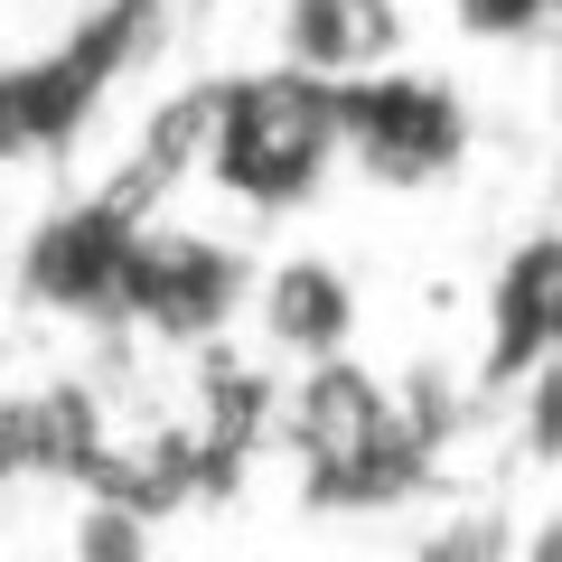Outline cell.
Masks as SVG:
<instances>
[{"instance_id":"6da1fadb","label":"cell","mask_w":562,"mask_h":562,"mask_svg":"<svg viewBox=\"0 0 562 562\" xmlns=\"http://www.w3.org/2000/svg\"><path fill=\"white\" fill-rule=\"evenodd\" d=\"M272 450L291 460L310 516H394L431 487L441 450L422 441V422L403 413L394 375L357 357H328L281 375V413H272Z\"/></svg>"},{"instance_id":"7a4b0ae2","label":"cell","mask_w":562,"mask_h":562,"mask_svg":"<svg viewBox=\"0 0 562 562\" xmlns=\"http://www.w3.org/2000/svg\"><path fill=\"white\" fill-rule=\"evenodd\" d=\"M347 169L338 140V85L301 76V66H244V76H206V160L198 179L244 216H301L328 198Z\"/></svg>"},{"instance_id":"3957f363","label":"cell","mask_w":562,"mask_h":562,"mask_svg":"<svg viewBox=\"0 0 562 562\" xmlns=\"http://www.w3.org/2000/svg\"><path fill=\"white\" fill-rule=\"evenodd\" d=\"M254 272L262 262L235 235L150 216L140 244H132V281H122V328H140V338H160V347H216L254 310Z\"/></svg>"},{"instance_id":"277c9868","label":"cell","mask_w":562,"mask_h":562,"mask_svg":"<svg viewBox=\"0 0 562 562\" xmlns=\"http://www.w3.org/2000/svg\"><path fill=\"white\" fill-rule=\"evenodd\" d=\"M338 140L347 169L375 188H441L469 160V103L431 66H384V76L338 85Z\"/></svg>"},{"instance_id":"5b68a950","label":"cell","mask_w":562,"mask_h":562,"mask_svg":"<svg viewBox=\"0 0 562 562\" xmlns=\"http://www.w3.org/2000/svg\"><path fill=\"white\" fill-rule=\"evenodd\" d=\"M140 206H122L113 188L57 206L29 225L20 244V301L76 328H122V281H132V244H140Z\"/></svg>"},{"instance_id":"8992f818","label":"cell","mask_w":562,"mask_h":562,"mask_svg":"<svg viewBox=\"0 0 562 562\" xmlns=\"http://www.w3.org/2000/svg\"><path fill=\"white\" fill-rule=\"evenodd\" d=\"M244 319L262 328V347H272L291 375L301 366H328L357 347V281H347V262L328 254H281L254 272V310Z\"/></svg>"},{"instance_id":"52a82bcc","label":"cell","mask_w":562,"mask_h":562,"mask_svg":"<svg viewBox=\"0 0 562 562\" xmlns=\"http://www.w3.org/2000/svg\"><path fill=\"white\" fill-rule=\"evenodd\" d=\"M543 357H562V235L506 244L497 281H487V338H479V384L506 394L516 375H535Z\"/></svg>"},{"instance_id":"ba28073f","label":"cell","mask_w":562,"mask_h":562,"mask_svg":"<svg viewBox=\"0 0 562 562\" xmlns=\"http://www.w3.org/2000/svg\"><path fill=\"white\" fill-rule=\"evenodd\" d=\"M272 38H281V66H301L319 85H357L403 66L413 29H403V0H281Z\"/></svg>"},{"instance_id":"9c48e42d","label":"cell","mask_w":562,"mask_h":562,"mask_svg":"<svg viewBox=\"0 0 562 562\" xmlns=\"http://www.w3.org/2000/svg\"><path fill=\"white\" fill-rule=\"evenodd\" d=\"M66 562H150V516L122 506V497H76Z\"/></svg>"},{"instance_id":"30bf717a","label":"cell","mask_w":562,"mask_h":562,"mask_svg":"<svg viewBox=\"0 0 562 562\" xmlns=\"http://www.w3.org/2000/svg\"><path fill=\"white\" fill-rule=\"evenodd\" d=\"M506 403H516V450L535 469H562V357H543L535 375H516Z\"/></svg>"},{"instance_id":"8fae6325","label":"cell","mask_w":562,"mask_h":562,"mask_svg":"<svg viewBox=\"0 0 562 562\" xmlns=\"http://www.w3.org/2000/svg\"><path fill=\"white\" fill-rule=\"evenodd\" d=\"M450 20H460L469 38L506 47V38H543V29L562 20V0H450Z\"/></svg>"},{"instance_id":"7c38bea8","label":"cell","mask_w":562,"mask_h":562,"mask_svg":"<svg viewBox=\"0 0 562 562\" xmlns=\"http://www.w3.org/2000/svg\"><path fill=\"white\" fill-rule=\"evenodd\" d=\"M413 562H516V543H506V525H487V516H460V525H441V535L422 543Z\"/></svg>"},{"instance_id":"4fadbf2b","label":"cell","mask_w":562,"mask_h":562,"mask_svg":"<svg viewBox=\"0 0 562 562\" xmlns=\"http://www.w3.org/2000/svg\"><path fill=\"white\" fill-rule=\"evenodd\" d=\"M516 562H562V516H543V525H535V535H525V543H516Z\"/></svg>"},{"instance_id":"5bb4252c","label":"cell","mask_w":562,"mask_h":562,"mask_svg":"<svg viewBox=\"0 0 562 562\" xmlns=\"http://www.w3.org/2000/svg\"><path fill=\"white\" fill-rule=\"evenodd\" d=\"M10 487H20V479H10V460H0V497H10Z\"/></svg>"}]
</instances>
